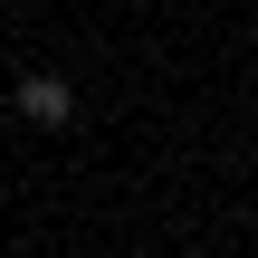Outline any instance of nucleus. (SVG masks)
<instances>
[{"instance_id": "f257e3e1", "label": "nucleus", "mask_w": 258, "mask_h": 258, "mask_svg": "<svg viewBox=\"0 0 258 258\" xmlns=\"http://www.w3.org/2000/svg\"><path fill=\"white\" fill-rule=\"evenodd\" d=\"M10 105H19L29 124H67V115H77V86L38 67V77H19V86H10Z\"/></svg>"}]
</instances>
